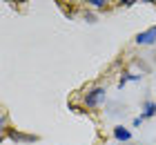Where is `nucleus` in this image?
Masks as SVG:
<instances>
[{"instance_id":"obj_5","label":"nucleus","mask_w":156,"mask_h":145,"mask_svg":"<svg viewBox=\"0 0 156 145\" xmlns=\"http://www.w3.org/2000/svg\"><path fill=\"white\" fill-rule=\"evenodd\" d=\"M154 114H156V103L147 100V103H145V112H143V116L147 118V116H154Z\"/></svg>"},{"instance_id":"obj_10","label":"nucleus","mask_w":156,"mask_h":145,"mask_svg":"<svg viewBox=\"0 0 156 145\" xmlns=\"http://www.w3.org/2000/svg\"><path fill=\"white\" fill-rule=\"evenodd\" d=\"M16 2H25V0H16Z\"/></svg>"},{"instance_id":"obj_6","label":"nucleus","mask_w":156,"mask_h":145,"mask_svg":"<svg viewBox=\"0 0 156 145\" xmlns=\"http://www.w3.org/2000/svg\"><path fill=\"white\" fill-rule=\"evenodd\" d=\"M129 81H140V76H138V74H125L123 78H120V83H118V85L123 87L125 83H129Z\"/></svg>"},{"instance_id":"obj_4","label":"nucleus","mask_w":156,"mask_h":145,"mask_svg":"<svg viewBox=\"0 0 156 145\" xmlns=\"http://www.w3.org/2000/svg\"><path fill=\"white\" fill-rule=\"evenodd\" d=\"M114 139H118V141H129L132 139V132L127 127L118 125V127H114Z\"/></svg>"},{"instance_id":"obj_7","label":"nucleus","mask_w":156,"mask_h":145,"mask_svg":"<svg viewBox=\"0 0 156 145\" xmlns=\"http://www.w3.org/2000/svg\"><path fill=\"white\" fill-rule=\"evenodd\" d=\"M107 2H109V0H89V5H91V7H105Z\"/></svg>"},{"instance_id":"obj_1","label":"nucleus","mask_w":156,"mask_h":145,"mask_svg":"<svg viewBox=\"0 0 156 145\" xmlns=\"http://www.w3.org/2000/svg\"><path fill=\"white\" fill-rule=\"evenodd\" d=\"M103 98H105V87H94L85 96V107H98Z\"/></svg>"},{"instance_id":"obj_2","label":"nucleus","mask_w":156,"mask_h":145,"mask_svg":"<svg viewBox=\"0 0 156 145\" xmlns=\"http://www.w3.org/2000/svg\"><path fill=\"white\" fill-rule=\"evenodd\" d=\"M134 40H136L138 45H152V42H156V25L150 27V29H145V31H140Z\"/></svg>"},{"instance_id":"obj_8","label":"nucleus","mask_w":156,"mask_h":145,"mask_svg":"<svg viewBox=\"0 0 156 145\" xmlns=\"http://www.w3.org/2000/svg\"><path fill=\"white\" fill-rule=\"evenodd\" d=\"M143 121H145V116H138V118H134V125L138 127V125H140V123H143Z\"/></svg>"},{"instance_id":"obj_3","label":"nucleus","mask_w":156,"mask_h":145,"mask_svg":"<svg viewBox=\"0 0 156 145\" xmlns=\"http://www.w3.org/2000/svg\"><path fill=\"white\" fill-rule=\"evenodd\" d=\"M9 139H11V141H16V143H31V141H38V136L20 134V132H9Z\"/></svg>"},{"instance_id":"obj_9","label":"nucleus","mask_w":156,"mask_h":145,"mask_svg":"<svg viewBox=\"0 0 156 145\" xmlns=\"http://www.w3.org/2000/svg\"><path fill=\"white\" fill-rule=\"evenodd\" d=\"M143 2H154V0H143Z\"/></svg>"}]
</instances>
